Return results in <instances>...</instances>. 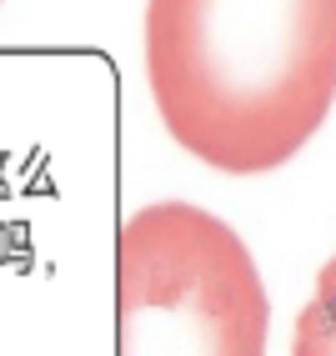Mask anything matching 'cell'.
I'll list each match as a JSON object with an SVG mask.
<instances>
[{
  "label": "cell",
  "instance_id": "1",
  "mask_svg": "<svg viewBox=\"0 0 336 356\" xmlns=\"http://www.w3.org/2000/svg\"><path fill=\"white\" fill-rule=\"evenodd\" d=\"M146 86L181 151L286 165L336 101V0H146Z\"/></svg>",
  "mask_w": 336,
  "mask_h": 356
},
{
  "label": "cell",
  "instance_id": "2",
  "mask_svg": "<svg viewBox=\"0 0 336 356\" xmlns=\"http://www.w3.org/2000/svg\"><path fill=\"white\" fill-rule=\"evenodd\" d=\"M271 301L261 271L221 216L156 201L115 236V341L121 351H266Z\"/></svg>",
  "mask_w": 336,
  "mask_h": 356
}]
</instances>
